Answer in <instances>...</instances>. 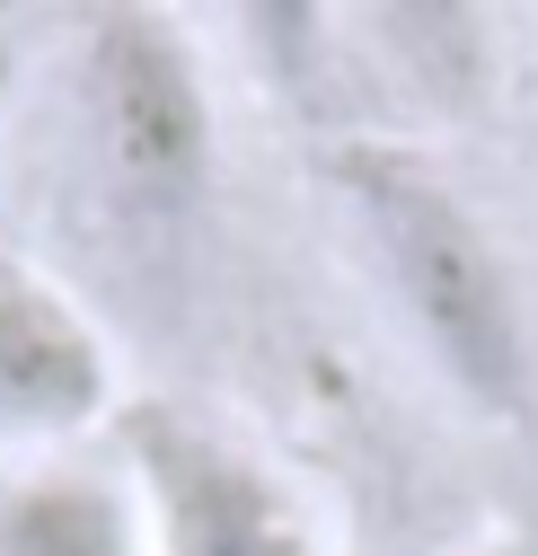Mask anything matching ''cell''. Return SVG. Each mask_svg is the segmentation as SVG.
<instances>
[{
	"label": "cell",
	"mask_w": 538,
	"mask_h": 556,
	"mask_svg": "<svg viewBox=\"0 0 538 556\" xmlns=\"http://www.w3.org/2000/svg\"><path fill=\"white\" fill-rule=\"evenodd\" d=\"M115 451L142 485L151 556H326L318 521L247 442L185 406H124Z\"/></svg>",
	"instance_id": "cell-3"
},
{
	"label": "cell",
	"mask_w": 538,
	"mask_h": 556,
	"mask_svg": "<svg viewBox=\"0 0 538 556\" xmlns=\"http://www.w3.org/2000/svg\"><path fill=\"white\" fill-rule=\"evenodd\" d=\"M477 556H529V547H477Z\"/></svg>",
	"instance_id": "cell-6"
},
{
	"label": "cell",
	"mask_w": 538,
	"mask_h": 556,
	"mask_svg": "<svg viewBox=\"0 0 538 556\" xmlns=\"http://www.w3.org/2000/svg\"><path fill=\"white\" fill-rule=\"evenodd\" d=\"M335 186H345L354 222L371 239V265L388 274V301L433 354V371L495 425H529L538 415V327H529L512 256L477 222V203L433 160L397 151V142H345Z\"/></svg>",
	"instance_id": "cell-1"
},
{
	"label": "cell",
	"mask_w": 538,
	"mask_h": 556,
	"mask_svg": "<svg viewBox=\"0 0 538 556\" xmlns=\"http://www.w3.org/2000/svg\"><path fill=\"white\" fill-rule=\"evenodd\" d=\"M72 160L115 248H177L213 203L221 124L204 53L159 10H106L72 45Z\"/></svg>",
	"instance_id": "cell-2"
},
{
	"label": "cell",
	"mask_w": 538,
	"mask_h": 556,
	"mask_svg": "<svg viewBox=\"0 0 538 556\" xmlns=\"http://www.w3.org/2000/svg\"><path fill=\"white\" fill-rule=\"evenodd\" d=\"M115 415V354L53 274L0 256V459L80 451Z\"/></svg>",
	"instance_id": "cell-4"
},
{
	"label": "cell",
	"mask_w": 538,
	"mask_h": 556,
	"mask_svg": "<svg viewBox=\"0 0 538 556\" xmlns=\"http://www.w3.org/2000/svg\"><path fill=\"white\" fill-rule=\"evenodd\" d=\"M0 556H151L142 485L124 451L0 459Z\"/></svg>",
	"instance_id": "cell-5"
}]
</instances>
